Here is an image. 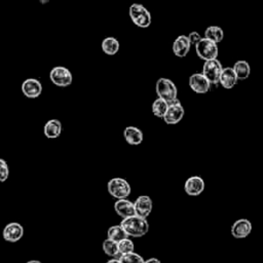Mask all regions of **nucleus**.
Wrapping results in <instances>:
<instances>
[{
    "mask_svg": "<svg viewBox=\"0 0 263 263\" xmlns=\"http://www.w3.org/2000/svg\"><path fill=\"white\" fill-rule=\"evenodd\" d=\"M120 225L123 227L128 236L142 237L149 231V224L145 218L137 215L122 219Z\"/></svg>",
    "mask_w": 263,
    "mask_h": 263,
    "instance_id": "f257e3e1",
    "label": "nucleus"
},
{
    "mask_svg": "<svg viewBox=\"0 0 263 263\" xmlns=\"http://www.w3.org/2000/svg\"><path fill=\"white\" fill-rule=\"evenodd\" d=\"M128 14L132 22L139 28H148L151 25L152 17L149 10L140 3H133L129 6Z\"/></svg>",
    "mask_w": 263,
    "mask_h": 263,
    "instance_id": "f03ea898",
    "label": "nucleus"
},
{
    "mask_svg": "<svg viewBox=\"0 0 263 263\" xmlns=\"http://www.w3.org/2000/svg\"><path fill=\"white\" fill-rule=\"evenodd\" d=\"M155 90L158 98L166 101L168 104L178 99V88L168 78L161 77L156 81Z\"/></svg>",
    "mask_w": 263,
    "mask_h": 263,
    "instance_id": "7ed1b4c3",
    "label": "nucleus"
},
{
    "mask_svg": "<svg viewBox=\"0 0 263 263\" xmlns=\"http://www.w3.org/2000/svg\"><path fill=\"white\" fill-rule=\"evenodd\" d=\"M107 190L112 197L116 199H120V198H127V196L130 194L132 188L129 183L125 179L116 177L108 181Z\"/></svg>",
    "mask_w": 263,
    "mask_h": 263,
    "instance_id": "20e7f679",
    "label": "nucleus"
},
{
    "mask_svg": "<svg viewBox=\"0 0 263 263\" xmlns=\"http://www.w3.org/2000/svg\"><path fill=\"white\" fill-rule=\"evenodd\" d=\"M196 54L203 61H210L217 59L218 57V45L216 42L203 37L195 45Z\"/></svg>",
    "mask_w": 263,
    "mask_h": 263,
    "instance_id": "39448f33",
    "label": "nucleus"
},
{
    "mask_svg": "<svg viewBox=\"0 0 263 263\" xmlns=\"http://www.w3.org/2000/svg\"><path fill=\"white\" fill-rule=\"evenodd\" d=\"M50 81L60 87L69 86L73 81V76L69 69L64 66H55L49 72Z\"/></svg>",
    "mask_w": 263,
    "mask_h": 263,
    "instance_id": "423d86ee",
    "label": "nucleus"
},
{
    "mask_svg": "<svg viewBox=\"0 0 263 263\" xmlns=\"http://www.w3.org/2000/svg\"><path fill=\"white\" fill-rule=\"evenodd\" d=\"M222 69H223L222 64L218 59L204 61V64L202 67V74L211 84H217L219 83V78H220Z\"/></svg>",
    "mask_w": 263,
    "mask_h": 263,
    "instance_id": "0eeeda50",
    "label": "nucleus"
},
{
    "mask_svg": "<svg viewBox=\"0 0 263 263\" xmlns=\"http://www.w3.org/2000/svg\"><path fill=\"white\" fill-rule=\"evenodd\" d=\"M184 113H185L184 107L182 106L180 101L177 99L176 101L168 104L162 119L167 124H177L182 120Z\"/></svg>",
    "mask_w": 263,
    "mask_h": 263,
    "instance_id": "6e6552de",
    "label": "nucleus"
},
{
    "mask_svg": "<svg viewBox=\"0 0 263 263\" xmlns=\"http://www.w3.org/2000/svg\"><path fill=\"white\" fill-rule=\"evenodd\" d=\"M21 89L25 97L29 99H36L42 92V84L36 78H28L23 81Z\"/></svg>",
    "mask_w": 263,
    "mask_h": 263,
    "instance_id": "1a4fd4ad",
    "label": "nucleus"
},
{
    "mask_svg": "<svg viewBox=\"0 0 263 263\" xmlns=\"http://www.w3.org/2000/svg\"><path fill=\"white\" fill-rule=\"evenodd\" d=\"M190 88L196 93H206L211 89V83L202 73H194L188 80Z\"/></svg>",
    "mask_w": 263,
    "mask_h": 263,
    "instance_id": "9d476101",
    "label": "nucleus"
},
{
    "mask_svg": "<svg viewBox=\"0 0 263 263\" xmlns=\"http://www.w3.org/2000/svg\"><path fill=\"white\" fill-rule=\"evenodd\" d=\"M204 181L199 176L189 177L184 184V190L189 196H198L204 190Z\"/></svg>",
    "mask_w": 263,
    "mask_h": 263,
    "instance_id": "9b49d317",
    "label": "nucleus"
},
{
    "mask_svg": "<svg viewBox=\"0 0 263 263\" xmlns=\"http://www.w3.org/2000/svg\"><path fill=\"white\" fill-rule=\"evenodd\" d=\"M252 223L250 220L241 218L236 220L232 226H231V235L234 238H246L247 236H249L252 232Z\"/></svg>",
    "mask_w": 263,
    "mask_h": 263,
    "instance_id": "f8f14e48",
    "label": "nucleus"
},
{
    "mask_svg": "<svg viewBox=\"0 0 263 263\" xmlns=\"http://www.w3.org/2000/svg\"><path fill=\"white\" fill-rule=\"evenodd\" d=\"M135 215L141 218H147L153 209V201L147 195H140L134 202Z\"/></svg>",
    "mask_w": 263,
    "mask_h": 263,
    "instance_id": "ddd939ff",
    "label": "nucleus"
},
{
    "mask_svg": "<svg viewBox=\"0 0 263 263\" xmlns=\"http://www.w3.org/2000/svg\"><path fill=\"white\" fill-rule=\"evenodd\" d=\"M3 238L8 242H16L24 235V227L17 222L8 223L2 232Z\"/></svg>",
    "mask_w": 263,
    "mask_h": 263,
    "instance_id": "4468645a",
    "label": "nucleus"
},
{
    "mask_svg": "<svg viewBox=\"0 0 263 263\" xmlns=\"http://www.w3.org/2000/svg\"><path fill=\"white\" fill-rule=\"evenodd\" d=\"M114 211L116 214L122 219L134 216L135 215V206L134 202L128 200L127 198L117 199L114 203Z\"/></svg>",
    "mask_w": 263,
    "mask_h": 263,
    "instance_id": "2eb2a0df",
    "label": "nucleus"
},
{
    "mask_svg": "<svg viewBox=\"0 0 263 263\" xmlns=\"http://www.w3.org/2000/svg\"><path fill=\"white\" fill-rule=\"evenodd\" d=\"M190 47L191 43L188 37L185 35H180L175 39L173 43V52L178 58H185L188 54Z\"/></svg>",
    "mask_w": 263,
    "mask_h": 263,
    "instance_id": "dca6fc26",
    "label": "nucleus"
},
{
    "mask_svg": "<svg viewBox=\"0 0 263 263\" xmlns=\"http://www.w3.org/2000/svg\"><path fill=\"white\" fill-rule=\"evenodd\" d=\"M123 137H124V140L126 141V143L132 146L140 145L144 139L143 132L139 127L134 126V125H129L124 128Z\"/></svg>",
    "mask_w": 263,
    "mask_h": 263,
    "instance_id": "f3484780",
    "label": "nucleus"
},
{
    "mask_svg": "<svg viewBox=\"0 0 263 263\" xmlns=\"http://www.w3.org/2000/svg\"><path fill=\"white\" fill-rule=\"evenodd\" d=\"M237 77L233 71L232 68L227 67V68H223L222 72L220 74V78H219V83L226 89H230L232 88L236 83H237Z\"/></svg>",
    "mask_w": 263,
    "mask_h": 263,
    "instance_id": "a211bd4d",
    "label": "nucleus"
},
{
    "mask_svg": "<svg viewBox=\"0 0 263 263\" xmlns=\"http://www.w3.org/2000/svg\"><path fill=\"white\" fill-rule=\"evenodd\" d=\"M43 133L48 139H57L62 133V123L58 119L48 120L43 127Z\"/></svg>",
    "mask_w": 263,
    "mask_h": 263,
    "instance_id": "6ab92c4d",
    "label": "nucleus"
},
{
    "mask_svg": "<svg viewBox=\"0 0 263 263\" xmlns=\"http://www.w3.org/2000/svg\"><path fill=\"white\" fill-rule=\"evenodd\" d=\"M232 69H233L238 80H245L251 74V67L247 61L240 60V61L235 62Z\"/></svg>",
    "mask_w": 263,
    "mask_h": 263,
    "instance_id": "aec40b11",
    "label": "nucleus"
},
{
    "mask_svg": "<svg viewBox=\"0 0 263 263\" xmlns=\"http://www.w3.org/2000/svg\"><path fill=\"white\" fill-rule=\"evenodd\" d=\"M119 41L114 37H106L103 39L101 47L102 50L108 55H114L119 50Z\"/></svg>",
    "mask_w": 263,
    "mask_h": 263,
    "instance_id": "412c9836",
    "label": "nucleus"
},
{
    "mask_svg": "<svg viewBox=\"0 0 263 263\" xmlns=\"http://www.w3.org/2000/svg\"><path fill=\"white\" fill-rule=\"evenodd\" d=\"M102 248H103L104 253L107 256H109L111 258H119L120 257V253H119V250H118V242H116V241L107 237L103 241Z\"/></svg>",
    "mask_w": 263,
    "mask_h": 263,
    "instance_id": "4be33fe9",
    "label": "nucleus"
},
{
    "mask_svg": "<svg viewBox=\"0 0 263 263\" xmlns=\"http://www.w3.org/2000/svg\"><path fill=\"white\" fill-rule=\"evenodd\" d=\"M107 237L118 242L121 239L128 237V235L123 229V227L119 224V225H113L107 230Z\"/></svg>",
    "mask_w": 263,
    "mask_h": 263,
    "instance_id": "5701e85b",
    "label": "nucleus"
},
{
    "mask_svg": "<svg viewBox=\"0 0 263 263\" xmlns=\"http://www.w3.org/2000/svg\"><path fill=\"white\" fill-rule=\"evenodd\" d=\"M204 37L216 43H219L224 38V32L222 28L218 26H210L204 31Z\"/></svg>",
    "mask_w": 263,
    "mask_h": 263,
    "instance_id": "b1692460",
    "label": "nucleus"
},
{
    "mask_svg": "<svg viewBox=\"0 0 263 263\" xmlns=\"http://www.w3.org/2000/svg\"><path fill=\"white\" fill-rule=\"evenodd\" d=\"M168 103L160 98H157L153 103H152V113L154 116L158 118H162L166 109H167Z\"/></svg>",
    "mask_w": 263,
    "mask_h": 263,
    "instance_id": "393cba45",
    "label": "nucleus"
},
{
    "mask_svg": "<svg viewBox=\"0 0 263 263\" xmlns=\"http://www.w3.org/2000/svg\"><path fill=\"white\" fill-rule=\"evenodd\" d=\"M118 250H119L120 255L135 252V243L128 236V237L123 238L120 241H118Z\"/></svg>",
    "mask_w": 263,
    "mask_h": 263,
    "instance_id": "a878e982",
    "label": "nucleus"
},
{
    "mask_svg": "<svg viewBox=\"0 0 263 263\" xmlns=\"http://www.w3.org/2000/svg\"><path fill=\"white\" fill-rule=\"evenodd\" d=\"M118 259L121 263H144L145 262L143 257L135 252L120 255Z\"/></svg>",
    "mask_w": 263,
    "mask_h": 263,
    "instance_id": "bb28decb",
    "label": "nucleus"
},
{
    "mask_svg": "<svg viewBox=\"0 0 263 263\" xmlns=\"http://www.w3.org/2000/svg\"><path fill=\"white\" fill-rule=\"evenodd\" d=\"M9 177V166L7 162L0 158V182H5Z\"/></svg>",
    "mask_w": 263,
    "mask_h": 263,
    "instance_id": "cd10ccee",
    "label": "nucleus"
},
{
    "mask_svg": "<svg viewBox=\"0 0 263 263\" xmlns=\"http://www.w3.org/2000/svg\"><path fill=\"white\" fill-rule=\"evenodd\" d=\"M187 37H188V39H189V41H190L191 45H194V46H195V45L199 42V40L201 39L200 34H199L198 32H196V31H192V32H190V33H189V35H188Z\"/></svg>",
    "mask_w": 263,
    "mask_h": 263,
    "instance_id": "c85d7f7f",
    "label": "nucleus"
},
{
    "mask_svg": "<svg viewBox=\"0 0 263 263\" xmlns=\"http://www.w3.org/2000/svg\"><path fill=\"white\" fill-rule=\"evenodd\" d=\"M144 263H161L157 258H149L147 260H145Z\"/></svg>",
    "mask_w": 263,
    "mask_h": 263,
    "instance_id": "c756f323",
    "label": "nucleus"
},
{
    "mask_svg": "<svg viewBox=\"0 0 263 263\" xmlns=\"http://www.w3.org/2000/svg\"><path fill=\"white\" fill-rule=\"evenodd\" d=\"M107 263H121V262L119 261L118 258H113V259H110Z\"/></svg>",
    "mask_w": 263,
    "mask_h": 263,
    "instance_id": "7c9ffc66",
    "label": "nucleus"
},
{
    "mask_svg": "<svg viewBox=\"0 0 263 263\" xmlns=\"http://www.w3.org/2000/svg\"><path fill=\"white\" fill-rule=\"evenodd\" d=\"M26 263H42V262L39 261V260H30V261H28Z\"/></svg>",
    "mask_w": 263,
    "mask_h": 263,
    "instance_id": "2f4dec72",
    "label": "nucleus"
},
{
    "mask_svg": "<svg viewBox=\"0 0 263 263\" xmlns=\"http://www.w3.org/2000/svg\"><path fill=\"white\" fill-rule=\"evenodd\" d=\"M39 1H40L41 4H46V3H48L50 0H39Z\"/></svg>",
    "mask_w": 263,
    "mask_h": 263,
    "instance_id": "473e14b6",
    "label": "nucleus"
}]
</instances>
